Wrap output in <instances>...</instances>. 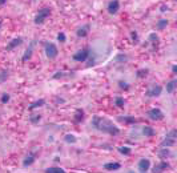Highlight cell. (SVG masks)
I'll return each mask as SVG.
<instances>
[{
  "label": "cell",
  "mask_w": 177,
  "mask_h": 173,
  "mask_svg": "<svg viewBox=\"0 0 177 173\" xmlns=\"http://www.w3.org/2000/svg\"><path fill=\"white\" fill-rule=\"evenodd\" d=\"M92 127L95 129L100 131L103 133L111 134V136H117L120 133V129L113 124V121H111L107 117H101V116H93L92 118Z\"/></svg>",
  "instance_id": "cell-1"
},
{
  "label": "cell",
  "mask_w": 177,
  "mask_h": 173,
  "mask_svg": "<svg viewBox=\"0 0 177 173\" xmlns=\"http://www.w3.org/2000/svg\"><path fill=\"white\" fill-rule=\"evenodd\" d=\"M176 139H177V131L176 129H172L170 132L166 133V136L164 137V140L160 144V146H165V148H170L176 144Z\"/></svg>",
  "instance_id": "cell-2"
},
{
  "label": "cell",
  "mask_w": 177,
  "mask_h": 173,
  "mask_svg": "<svg viewBox=\"0 0 177 173\" xmlns=\"http://www.w3.org/2000/svg\"><path fill=\"white\" fill-rule=\"evenodd\" d=\"M44 47H46V56L48 59H56L57 55H59V49L55 46L53 43H47V41H43Z\"/></svg>",
  "instance_id": "cell-3"
},
{
  "label": "cell",
  "mask_w": 177,
  "mask_h": 173,
  "mask_svg": "<svg viewBox=\"0 0 177 173\" xmlns=\"http://www.w3.org/2000/svg\"><path fill=\"white\" fill-rule=\"evenodd\" d=\"M89 55H91V49H89L88 47H85V48H83V49H80L79 52H76L75 55L72 56V59L75 60V61L83 63V61H85V60L88 59Z\"/></svg>",
  "instance_id": "cell-4"
},
{
  "label": "cell",
  "mask_w": 177,
  "mask_h": 173,
  "mask_svg": "<svg viewBox=\"0 0 177 173\" xmlns=\"http://www.w3.org/2000/svg\"><path fill=\"white\" fill-rule=\"evenodd\" d=\"M51 15V8H41L40 11L37 12V15L35 16V24H43L44 21L47 20V17Z\"/></svg>",
  "instance_id": "cell-5"
},
{
  "label": "cell",
  "mask_w": 177,
  "mask_h": 173,
  "mask_svg": "<svg viewBox=\"0 0 177 173\" xmlns=\"http://www.w3.org/2000/svg\"><path fill=\"white\" fill-rule=\"evenodd\" d=\"M148 117L150 118V120H153V121H160V120H163L164 118V113H163V111L160 109V108H152L150 111H148Z\"/></svg>",
  "instance_id": "cell-6"
},
{
  "label": "cell",
  "mask_w": 177,
  "mask_h": 173,
  "mask_svg": "<svg viewBox=\"0 0 177 173\" xmlns=\"http://www.w3.org/2000/svg\"><path fill=\"white\" fill-rule=\"evenodd\" d=\"M163 92V86L161 85H157V84H152L149 86V89L147 91V96L148 97H159Z\"/></svg>",
  "instance_id": "cell-7"
},
{
  "label": "cell",
  "mask_w": 177,
  "mask_h": 173,
  "mask_svg": "<svg viewBox=\"0 0 177 173\" xmlns=\"http://www.w3.org/2000/svg\"><path fill=\"white\" fill-rule=\"evenodd\" d=\"M107 9L111 15H116L119 12V9H120V2H119V0H111Z\"/></svg>",
  "instance_id": "cell-8"
},
{
  "label": "cell",
  "mask_w": 177,
  "mask_h": 173,
  "mask_svg": "<svg viewBox=\"0 0 177 173\" xmlns=\"http://www.w3.org/2000/svg\"><path fill=\"white\" fill-rule=\"evenodd\" d=\"M150 168V161L148 159H141L139 161V165H137V169H139V172L144 173V172H148Z\"/></svg>",
  "instance_id": "cell-9"
},
{
  "label": "cell",
  "mask_w": 177,
  "mask_h": 173,
  "mask_svg": "<svg viewBox=\"0 0 177 173\" xmlns=\"http://www.w3.org/2000/svg\"><path fill=\"white\" fill-rule=\"evenodd\" d=\"M33 47H35V41H32V43L30 44V47L25 49V52H24V55L23 57H21V60H23V63H25L27 60H30L31 57H32V53H33Z\"/></svg>",
  "instance_id": "cell-10"
},
{
  "label": "cell",
  "mask_w": 177,
  "mask_h": 173,
  "mask_svg": "<svg viewBox=\"0 0 177 173\" xmlns=\"http://www.w3.org/2000/svg\"><path fill=\"white\" fill-rule=\"evenodd\" d=\"M170 168V165H169V162H166V161H160L157 165H154V168H153V172L154 173H160V172H164V171H166V169H169Z\"/></svg>",
  "instance_id": "cell-11"
},
{
  "label": "cell",
  "mask_w": 177,
  "mask_h": 173,
  "mask_svg": "<svg viewBox=\"0 0 177 173\" xmlns=\"http://www.w3.org/2000/svg\"><path fill=\"white\" fill-rule=\"evenodd\" d=\"M21 43H23V37H15V39H12V40L7 44V48H5V49H7V51H11V49H14V48L19 47Z\"/></svg>",
  "instance_id": "cell-12"
},
{
  "label": "cell",
  "mask_w": 177,
  "mask_h": 173,
  "mask_svg": "<svg viewBox=\"0 0 177 173\" xmlns=\"http://www.w3.org/2000/svg\"><path fill=\"white\" fill-rule=\"evenodd\" d=\"M157 155H159V157L161 160H168L169 157H173V156H175L172 152H170V149L165 148V146H164V149H160Z\"/></svg>",
  "instance_id": "cell-13"
},
{
  "label": "cell",
  "mask_w": 177,
  "mask_h": 173,
  "mask_svg": "<svg viewBox=\"0 0 177 173\" xmlns=\"http://www.w3.org/2000/svg\"><path fill=\"white\" fill-rule=\"evenodd\" d=\"M117 120L120 121V123H123V124H136L137 123L136 118L132 117V116H119Z\"/></svg>",
  "instance_id": "cell-14"
},
{
  "label": "cell",
  "mask_w": 177,
  "mask_h": 173,
  "mask_svg": "<svg viewBox=\"0 0 177 173\" xmlns=\"http://www.w3.org/2000/svg\"><path fill=\"white\" fill-rule=\"evenodd\" d=\"M44 104H46V100H44V99H39V100L31 102V104L28 105V109H30V111H33V109H36V108L43 107Z\"/></svg>",
  "instance_id": "cell-15"
},
{
  "label": "cell",
  "mask_w": 177,
  "mask_h": 173,
  "mask_svg": "<svg viewBox=\"0 0 177 173\" xmlns=\"http://www.w3.org/2000/svg\"><path fill=\"white\" fill-rule=\"evenodd\" d=\"M89 30H91V25L87 24V25H84V27L79 28V30H77V32H76V35H77L79 37H85L87 35H88Z\"/></svg>",
  "instance_id": "cell-16"
},
{
  "label": "cell",
  "mask_w": 177,
  "mask_h": 173,
  "mask_svg": "<svg viewBox=\"0 0 177 173\" xmlns=\"http://www.w3.org/2000/svg\"><path fill=\"white\" fill-rule=\"evenodd\" d=\"M120 168H121V165L119 162H108V164L104 165L105 171H119Z\"/></svg>",
  "instance_id": "cell-17"
},
{
  "label": "cell",
  "mask_w": 177,
  "mask_h": 173,
  "mask_svg": "<svg viewBox=\"0 0 177 173\" xmlns=\"http://www.w3.org/2000/svg\"><path fill=\"white\" fill-rule=\"evenodd\" d=\"M143 134L145 137H153L154 134H156V132H154V129L152 127L145 125V127H143Z\"/></svg>",
  "instance_id": "cell-18"
},
{
  "label": "cell",
  "mask_w": 177,
  "mask_h": 173,
  "mask_svg": "<svg viewBox=\"0 0 177 173\" xmlns=\"http://www.w3.org/2000/svg\"><path fill=\"white\" fill-rule=\"evenodd\" d=\"M176 85H177V80L176 79L170 80L168 84H166V92H168V93H173L176 89Z\"/></svg>",
  "instance_id": "cell-19"
},
{
  "label": "cell",
  "mask_w": 177,
  "mask_h": 173,
  "mask_svg": "<svg viewBox=\"0 0 177 173\" xmlns=\"http://www.w3.org/2000/svg\"><path fill=\"white\" fill-rule=\"evenodd\" d=\"M75 123H80V121H83L84 120V111L83 109H76L75 112Z\"/></svg>",
  "instance_id": "cell-20"
},
{
  "label": "cell",
  "mask_w": 177,
  "mask_h": 173,
  "mask_svg": "<svg viewBox=\"0 0 177 173\" xmlns=\"http://www.w3.org/2000/svg\"><path fill=\"white\" fill-rule=\"evenodd\" d=\"M35 162V155H28L27 157L24 159V161H23V166H30V165H32Z\"/></svg>",
  "instance_id": "cell-21"
},
{
  "label": "cell",
  "mask_w": 177,
  "mask_h": 173,
  "mask_svg": "<svg viewBox=\"0 0 177 173\" xmlns=\"http://www.w3.org/2000/svg\"><path fill=\"white\" fill-rule=\"evenodd\" d=\"M169 24V21L166 20V19H161L160 21H157V24H156V28L159 31H163L164 28H166V25Z\"/></svg>",
  "instance_id": "cell-22"
},
{
  "label": "cell",
  "mask_w": 177,
  "mask_h": 173,
  "mask_svg": "<svg viewBox=\"0 0 177 173\" xmlns=\"http://www.w3.org/2000/svg\"><path fill=\"white\" fill-rule=\"evenodd\" d=\"M148 73H149V69L148 68H141V69H139V71L136 72V76L139 79H143V77H147Z\"/></svg>",
  "instance_id": "cell-23"
},
{
  "label": "cell",
  "mask_w": 177,
  "mask_h": 173,
  "mask_svg": "<svg viewBox=\"0 0 177 173\" xmlns=\"http://www.w3.org/2000/svg\"><path fill=\"white\" fill-rule=\"evenodd\" d=\"M64 141L68 143V144H75L77 141V139H76L75 134H65V136H64Z\"/></svg>",
  "instance_id": "cell-24"
},
{
  "label": "cell",
  "mask_w": 177,
  "mask_h": 173,
  "mask_svg": "<svg viewBox=\"0 0 177 173\" xmlns=\"http://www.w3.org/2000/svg\"><path fill=\"white\" fill-rule=\"evenodd\" d=\"M46 172L47 173H64L65 171L62 168H57V166H49V168L46 169Z\"/></svg>",
  "instance_id": "cell-25"
},
{
  "label": "cell",
  "mask_w": 177,
  "mask_h": 173,
  "mask_svg": "<svg viewBox=\"0 0 177 173\" xmlns=\"http://www.w3.org/2000/svg\"><path fill=\"white\" fill-rule=\"evenodd\" d=\"M127 60H128V56L124 55V53H119V55L115 57V61H116V63H123V64H124L125 61H127Z\"/></svg>",
  "instance_id": "cell-26"
},
{
  "label": "cell",
  "mask_w": 177,
  "mask_h": 173,
  "mask_svg": "<svg viewBox=\"0 0 177 173\" xmlns=\"http://www.w3.org/2000/svg\"><path fill=\"white\" fill-rule=\"evenodd\" d=\"M148 40H149V41H150V43H152V44H153V46H156V44H157V43H159V41H160V39H159V36H157V35H156V33H154V32H152V33H150V35H149V37H148Z\"/></svg>",
  "instance_id": "cell-27"
},
{
  "label": "cell",
  "mask_w": 177,
  "mask_h": 173,
  "mask_svg": "<svg viewBox=\"0 0 177 173\" xmlns=\"http://www.w3.org/2000/svg\"><path fill=\"white\" fill-rule=\"evenodd\" d=\"M119 152L121 153V155H125V156H129L131 155V148H128V146H120V148H117Z\"/></svg>",
  "instance_id": "cell-28"
},
{
  "label": "cell",
  "mask_w": 177,
  "mask_h": 173,
  "mask_svg": "<svg viewBox=\"0 0 177 173\" xmlns=\"http://www.w3.org/2000/svg\"><path fill=\"white\" fill-rule=\"evenodd\" d=\"M7 79H8V71H7V69L0 71V83L7 81Z\"/></svg>",
  "instance_id": "cell-29"
},
{
  "label": "cell",
  "mask_w": 177,
  "mask_h": 173,
  "mask_svg": "<svg viewBox=\"0 0 177 173\" xmlns=\"http://www.w3.org/2000/svg\"><path fill=\"white\" fill-rule=\"evenodd\" d=\"M124 104H125V101H124L123 97H116L115 99V105L117 108H124Z\"/></svg>",
  "instance_id": "cell-30"
},
{
  "label": "cell",
  "mask_w": 177,
  "mask_h": 173,
  "mask_svg": "<svg viewBox=\"0 0 177 173\" xmlns=\"http://www.w3.org/2000/svg\"><path fill=\"white\" fill-rule=\"evenodd\" d=\"M41 120V116L40 115H33V116L30 117V123L31 124H39V121Z\"/></svg>",
  "instance_id": "cell-31"
},
{
  "label": "cell",
  "mask_w": 177,
  "mask_h": 173,
  "mask_svg": "<svg viewBox=\"0 0 177 173\" xmlns=\"http://www.w3.org/2000/svg\"><path fill=\"white\" fill-rule=\"evenodd\" d=\"M57 40H59V43H65V40H67L65 33H64V32H60V33L57 35Z\"/></svg>",
  "instance_id": "cell-32"
},
{
  "label": "cell",
  "mask_w": 177,
  "mask_h": 173,
  "mask_svg": "<svg viewBox=\"0 0 177 173\" xmlns=\"http://www.w3.org/2000/svg\"><path fill=\"white\" fill-rule=\"evenodd\" d=\"M119 86H120L121 89H125V91H127V89H129V84H128V83H125V81H123V80H120V81H119Z\"/></svg>",
  "instance_id": "cell-33"
},
{
  "label": "cell",
  "mask_w": 177,
  "mask_h": 173,
  "mask_svg": "<svg viewBox=\"0 0 177 173\" xmlns=\"http://www.w3.org/2000/svg\"><path fill=\"white\" fill-rule=\"evenodd\" d=\"M131 39H132L133 43H137V40H139V35H137L136 31H132L131 32Z\"/></svg>",
  "instance_id": "cell-34"
},
{
  "label": "cell",
  "mask_w": 177,
  "mask_h": 173,
  "mask_svg": "<svg viewBox=\"0 0 177 173\" xmlns=\"http://www.w3.org/2000/svg\"><path fill=\"white\" fill-rule=\"evenodd\" d=\"M9 99H11V97H9V95H8V93H3V95H2V102H3V104L8 102V101H9Z\"/></svg>",
  "instance_id": "cell-35"
},
{
  "label": "cell",
  "mask_w": 177,
  "mask_h": 173,
  "mask_svg": "<svg viewBox=\"0 0 177 173\" xmlns=\"http://www.w3.org/2000/svg\"><path fill=\"white\" fill-rule=\"evenodd\" d=\"M64 76H65V73L64 72H56L52 76V79H62V77H64Z\"/></svg>",
  "instance_id": "cell-36"
},
{
  "label": "cell",
  "mask_w": 177,
  "mask_h": 173,
  "mask_svg": "<svg viewBox=\"0 0 177 173\" xmlns=\"http://www.w3.org/2000/svg\"><path fill=\"white\" fill-rule=\"evenodd\" d=\"M168 9H169V7L166 4H163L161 7H160V11L163 12V14H165V12H168Z\"/></svg>",
  "instance_id": "cell-37"
},
{
  "label": "cell",
  "mask_w": 177,
  "mask_h": 173,
  "mask_svg": "<svg viewBox=\"0 0 177 173\" xmlns=\"http://www.w3.org/2000/svg\"><path fill=\"white\" fill-rule=\"evenodd\" d=\"M172 72L175 73V75L177 73V65H173V67H172Z\"/></svg>",
  "instance_id": "cell-38"
},
{
  "label": "cell",
  "mask_w": 177,
  "mask_h": 173,
  "mask_svg": "<svg viewBox=\"0 0 177 173\" xmlns=\"http://www.w3.org/2000/svg\"><path fill=\"white\" fill-rule=\"evenodd\" d=\"M7 3V0H0V5H4Z\"/></svg>",
  "instance_id": "cell-39"
},
{
  "label": "cell",
  "mask_w": 177,
  "mask_h": 173,
  "mask_svg": "<svg viewBox=\"0 0 177 173\" xmlns=\"http://www.w3.org/2000/svg\"><path fill=\"white\" fill-rule=\"evenodd\" d=\"M0 27H2V21H0Z\"/></svg>",
  "instance_id": "cell-40"
}]
</instances>
